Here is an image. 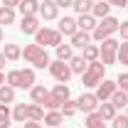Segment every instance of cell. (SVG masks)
Here are the masks:
<instances>
[{"instance_id": "cell-1", "label": "cell", "mask_w": 128, "mask_h": 128, "mask_svg": "<svg viewBox=\"0 0 128 128\" xmlns=\"http://www.w3.org/2000/svg\"><path fill=\"white\" fill-rule=\"evenodd\" d=\"M22 57H25V62H30L34 69H44V66H49V54L44 47H40V44H25V49H22Z\"/></svg>"}, {"instance_id": "cell-2", "label": "cell", "mask_w": 128, "mask_h": 128, "mask_svg": "<svg viewBox=\"0 0 128 128\" xmlns=\"http://www.w3.org/2000/svg\"><path fill=\"white\" fill-rule=\"evenodd\" d=\"M104 74H106V64L89 62L86 72L81 74V84H84V89H96V86L104 81Z\"/></svg>"}, {"instance_id": "cell-3", "label": "cell", "mask_w": 128, "mask_h": 128, "mask_svg": "<svg viewBox=\"0 0 128 128\" xmlns=\"http://www.w3.org/2000/svg\"><path fill=\"white\" fill-rule=\"evenodd\" d=\"M118 20L113 15H108V17H104V20H98L96 22V30L91 32V40H96V42H104V40H108V37H113L116 32H118Z\"/></svg>"}, {"instance_id": "cell-4", "label": "cell", "mask_w": 128, "mask_h": 128, "mask_svg": "<svg viewBox=\"0 0 128 128\" xmlns=\"http://www.w3.org/2000/svg\"><path fill=\"white\" fill-rule=\"evenodd\" d=\"M118 40H113V37H108V40H104L101 44H98V62L106 64V66H111L113 62H116V54H118Z\"/></svg>"}, {"instance_id": "cell-5", "label": "cell", "mask_w": 128, "mask_h": 128, "mask_svg": "<svg viewBox=\"0 0 128 128\" xmlns=\"http://www.w3.org/2000/svg\"><path fill=\"white\" fill-rule=\"evenodd\" d=\"M34 44H40V47H57V44H62V32L49 30V27H40L37 34H34Z\"/></svg>"}, {"instance_id": "cell-6", "label": "cell", "mask_w": 128, "mask_h": 128, "mask_svg": "<svg viewBox=\"0 0 128 128\" xmlns=\"http://www.w3.org/2000/svg\"><path fill=\"white\" fill-rule=\"evenodd\" d=\"M49 74L54 76V79L59 81V84H66V81L72 79V69H69V62H59V59H54V62H49Z\"/></svg>"}, {"instance_id": "cell-7", "label": "cell", "mask_w": 128, "mask_h": 128, "mask_svg": "<svg viewBox=\"0 0 128 128\" xmlns=\"http://www.w3.org/2000/svg\"><path fill=\"white\" fill-rule=\"evenodd\" d=\"M98 98H96V94L94 91H86V94H81L79 98H76V106H79V111H84V113H94L96 108H98Z\"/></svg>"}, {"instance_id": "cell-8", "label": "cell", "mask_w": 128, "mask_h": 128, "mask_svg": "<svg viewBox=\"0 0 128 128\" xmlns=\"http://www.w3.org/2000/svg\"><path fill=\"white\" fill-rule=\"evenodd\" d=\"M20 32L22 34H37V30L42 27L40 25V15H22V20H20Z\"/></svg>"}, {"instance_id": "cell-9", "label": "cell", "mask_w": 128, "mask_h": 128, "mask_svg": "<svg viewBox=\"0 0 128 128\" xmlns=\"http://www.w3.org/2000/svg\"><path fill=\"white\" fill-rule=\"evenodd\" d=\"M116 89H118V84H116V81H111V79H104L101 81V84H98V86H96V98H98V101H108V98H111L113 96V91H116Z\"/></svg>"}, {"instance_id": "cell-10", "label": "cell", "mask_w": 128, "mask_h": 128, "mask_svg": "<svg viewBox=\"0 0 128 128\" xmlns=\"http://www.w3.org/2000/svg\"><path fill=\"white\" fill-rule=\"evenodd\" d=\"M40 20H57V15H59V8H57V2L54 0H42L40 2Z\"/></svg>"}, {"instance_id": "cell-11", "label": "cell", "mask_w": 128, "mask_h": 128, "mask_svg": "<svg viewBox=\"0 0 128 128\" xmlns=\"http://www.w3.org/2000/svg\"><path fill=\"white\" fill-rule=\"evenodd\" d=\"M57 30L62 32V37H72V34L79 32V25H76L74 17H66V15H64L62 20H59V27H57Z\"/></svg>"}, {"instance_id": "cell-12", "label": "cell", "mask_w": 128, "mask_h": 128, "mask_svg": "<svg viewBox=\"0 0 128 128\" xmlns=\"http://www.w3.org/2000/svg\"><path fill=\"white\" fill-rule=\"evenodd\" d=\"M12 121H15V123L30 121V104H15V108H12Z\"/></svg>"}, {"instance_id": "cell-13", "label": "cell", "mask_w": 128, "mask_h": 128, "mask_svg": "<svg viewBox=\"0 0 128 128\" xmlns=\"http://www.w3.org/2000/svg\"><path fill=\"white\" fill-rule=\"evenodd\" d=\"M47 96H49V91L44 89V84H34V86L30 89V98H32V104H40V106H42Z\"/></svg>"}, {"instance_id": "cell-14", "label": "cell", "mask_w": 128, "mask_h": 128, "mask_svg": "<svg viewBox=\"0 0 128 128\" xmlns=\"http://www.w3.org/2000/svg\"><path fill=\"white\" fill-rule=\"evenodd\" d=\"M116 111H118V108L113 106L111 101H101V104H98V108H96V113H98V116H101L104 121H113Z\"/></svg>"}, {"instance_id": "cell-15", "label": "cell", "mask_w": 128, "mask_h": 128, "mask_svg": "<svg viewBox=\"0 0 128 128\" xmlns=\"http://www.w3.org/2000/svg\"><path fill=\"white\" fill-rule=\"evenodd\" d=\"M91 15H94L96 20L108 17V15H111V5H108L106 0H96V2H94V10H91Z\"/></svg>"}, {"instance_id": "cell-16", "label": "cell", "mask_w": 128, "mask_h": 128, "mask_svg": "<svg viewBox=\"0 0 128 128\" xmlns=\"http://www.w3.org/2000/svg\"><path fill=\"white\" fill-rule=\"evenodd\" d=\"M2 54H5L8 62H17V59H22V49H20V44H15V42H8L5 49H2Z\"/></svg>"}, {"instance_id": "cell-17", "label": "cell", "mask_w": 128, "mask_h": 128, "mask_svg": "<svg viewBox=\"0 0 128 128\" xmlns=\"http://www.w3.org/2000/svg\"><path fill=\"white\" fill-rule=\"evenodd\" d=\"M86 66H89V62H86L81 54H74V57L69 59V69H72V74H84Z\"/></svg>"}, {"instance_id": "cell-18", "label": "cell", "mask_w": 128, "mask_h": 128, "mask_svg": "<svg viewBox=\"0 0 128 128\" xmlns=\"http://www.w3.org/2000/svg\"><path fill=\"white\" fill-rule=\"evenodd\" d=\"M76 25H79L81 32H89V34H91V32L96 30V17H94V15H79Z\"/></svg>"}, {"instance_id": "cell-19", "label": "cell", "mask_w": 128, "mask_h": 128, "mask_svg": "<svg viewBox=\"0 0 128 128\" xmlns=\"http://www.w3.org/2000/svg\"><path fill=\"white\" fill-rule=\"evenodd\" d=\"M20 79H22L20 89H27V91L37 84V81H34V69H30V66H27V69H20Z\"/></svg>"}, {"instance_id": "cell-20", "label": "cell", "mask_w": 128, "mask_h": 128, "mask_svg": "<svg viewBox=\"0 0 128 128\" xmlns=\"http://www.w3.org/2000/svg\"><path fill=\"white\" fill-rule=\"evenodd\" d=\"M20 12L22 15H37L40 12V0H20Z\"/></svg>"}, {"instance_id": "cell-21", "label": "cell", "mask_w": 128, "mask_h": 128, "mask_svg": "<svg viewBox=\"0 0 128 128\" xmlns=\"http://www.w3.org/2000/svg\"><path fill=\"white\" fill-rule=\"evenodd\" d=\"M86 44H91V34L89 32H76V34H72V47H76V49H84Z\"/></svg>"}, {"instance_id": "cell-22", "label": "cell", "mask_w": 128, "mask_h": 128, "mask_svg": "<svg viewBox=\"0 0 128 128\" xmlns=\"http://www.w3.org/2000/svg\"><path fill=\"white\" fill-rule=\"evenodd\" d=\"M57 59H59V62H69V59H72V57H74V47H72V44H57Z\"/></svg>"}, {"instance_id": "cell-23", "label": "cell", "mask_w": 128, "mask_h": 128, "mask_svg": "<svg viewBox=\"0 0 128 128\" xmlns=\"http://www.w3.org/2000/svg\"><path fill=\"white\" fill-rule=\"evenodd\" d=\"M74 12H79V15H91V10H94V0H74Z\"/></svg>"}, {"instance_id": "cell-24", "label": "cell", "mask_w": 128, "mask_h": 128, "mask_svg": "<svg viewBox=\"0 0 128 128\" xmlns=\"http://www.w3.org/2000/svg\"><path fill=\"white\" fill-rule=\"evenodd\" d=\"M84 128H106V121L98 116V113H86V121H84Z\"/></svg>"}, {"instance_id": "cell-25", "label": "cell", "mask_w": 128, "mask_h": 128, "mask_svg": "<svg viewBox=\"0 0 128 128\" xmlns=\"http://www.w3.org/2000/svg\"><path fill=\"white\" fill-rule=\"evenodd\" d=\"M44 123H47L49 128L62 126V123H64V116H62V111H47V113H44Z\"/></svg>"}, {"instance_id": "cell-26", "label": "cell", "mask_w": 128, "mask_h": 128, "mask_svg": "<svg viewBox=\"0 0 128 128\" xmlns=\"http://www.w3.org/2000/svg\"><path fill=\"white\" fill-rule=\"evenodd\" d=\"M59 111H62L64 118H72V116H76V113H79V106H76V101H74V98H66V101L62 104V108H59Z\"/></svg>"}, {"instance_id": "cell-27", "label": "cell", "mask_w": 128, "mask_h": 128, "mask_svg": "<svg viewBox=\"0 0 128 128\" xmlns=\"http://www.w3.org/2000/svg\"><path fill=\"white\" fill-rule=\"evenodd\" d=\"M108 101H111L116 108H126V106H128V94H126V91H121V89H116Z\"/></svg>"}, {"instance_id": "cell-28", "label": "cell", "mask_w": 128, "mask_h": 128, "mask_svg": "<svg viewBox=\"0 0 128 128\" xmlns=\"http://www.w3.org/2000/svg\"><path fill=\"white\" fill-rule=\"evenodd\" d=\"M15 22V10L12 8H5V5H0V27H5V25H12Z\"/></svg>"}, {"instance_id": "cell-29", "label": "cell", "mask_w": 128, "mask_h": 128, "mask_svg": "<svg viewBox=\"0 0 128 128\" xmlns=\"http://www.w3.org/2000/svg\"><path fill=\"white\" fill-rule=\"evenodd\" d=\"M81 57L86 62H98V44H86L81 49Z\"/></svg>"}, {"instance_id": "cell-30", "label": "cell", "mask_w": 128, "mask_h": 128, "mask_svg": "<svg viewBox=\"0 0 128 128\" xmlns=\"http://www.w3.org/2000/svg\"><path fill=\"white\" fill-rule=\"evenodd\" d=\"M12 101H15V89L2 84L0 86V104H12Z\"/></svg>"}, {"instance_id": "cell-31", "label": "cell", "mask_w": 128, "mask_h": 128, "mask_svg": "<svg viewBox=\"0 0 128 128\" xmlns=\"http://www.w3.org/2000/svg\"><path fill=\"white\" fill-rule=\"evenodd\" d=\"M5 84H8V86H12V89H20V84H22V79H20V69L8 72V74H5Z\"/></svg>"}, {"instance_id": "cell-32", "label": "cell", "mask_w": 128, "mask_h": 128, "mask_svg": "<svg viewBox=\"0 0 128 128\" xmlns=\"http://www.w3.org/2000/svg\"><path fill=\"white\" fill-rule=\"evenodd\" d=\"M52 96H57V98L64 104V101L69 98V84H57V86L52 89Z\"/></svg>"}, {"instance_id": "cell-33", "label": "cell", "mask_w": 128, "mask_h": 128, "mask_svg": "<svg viewBox=\"0 0 128 128\" xmlns=\"http://www.w3.org/2000/svg\"><path fill=\"white\" fill-rule=\"evenodd\" d=\"M42 108H47V111H59V108H62V101H59L57 96H52V91H49V96L44 98V104H42Z\"/></svg>"}, {"instance_id": "cell-34", "label": "cell", "mask_w": 128, "mask_h": 128, "mask_svg": "<svg viewBox=\"0 0 128 128\" xmlns=\"http://www.w3.org/2000/svg\"><path fill=\"white\" fill-rule=\"evenodd\" d=\"M30 121H44V108L40 104H30Z\"/></svg>"}, {"instance_id": "cell-35", "label": "cell", "mask_w": 128, "mask_h": 128, "mask_svg": "<svg viewBox=\"0 0 128 128\" xmlns=\"http://www.w3.org/2000/svg\"><path fill=\"white\" fill-rule=\"evenodd\" d=\"M116 62H118V64H128V42H121V44H118Z\"/></svg>"}, {"instance_id": "cell-36", "label": "cell", "mask_w": 128, "mask_h": 128, "mask_svg": "<svg viewBox=\"0 0 128 128\" xmlns=\"http://www.w3.org/2000/svg\"><path fill=\"white\" fill-rule=\"evenodd\" d=\"M111 128H128V116L123 113V116H113V121H111Z\"/></svg>"}, {"instance_id": "cell-37", "label": "cell", "mask_w": 128, "mask_h": 128, "mask_svg": "<svg viewBox=\"0 0 128 128\" xmlns=\"http://www.w3.org/2000/svg\"><path fill=\"white\" fill-rule=\"evenodd\" d=\"M116 84H118V89H121V91H126V94H128V74H126V72L116 79Z\"/></svg>"}, {"instance_id": "cell-38", "label": "cell", "mask_w": 128, "mask_h": 128, "mask_svg": "<svg viewBox=\"0 0 128 128\" xmlns=\"http://www.w3.org/2000/svg\"><path fill=\"white\" fill-rule=\"evenodd\" d=\"M0 118H5V121H12V111L8 108V104H0Z\"/></svg>"}, {"instance_id": "cell-39", "label": "cell", "mask_w": 128, "mask_h": 128, "mask_svg": "<svg viewBox=\"0 0 128 128\" xmlns=\"http://www.w3.org/2000/svg\"><path fill=\"white\" fill-rule=\"evenodd\" d=\"M118 34L123 37V42H128V22H121L118 25Z\"/></svg>"}, {"instance_id": "cell-40", "label": "cell", "mask_w": 128, "mask_h": 128, "mask_svg": "<svg viewBox=\"0 0 128 128\" xmlns=\"http://www.w3.org/2000/svg\"><path fill=\"white\" fill-rule=\"evenodd\" d=\"M106 2H108L111 8H126L128 5V0H106Z\"/></svg>"}, {"instance_id": "cell-41", "label": "cell", "mask_w": 128, "mask_h": 128, "mask_svg": "<svg viewBox=\"0 0 128 128\" xmlns=\"http://www.w3.org/2000/svg\"><path fill=\"white\" fill-rule=\"evenodd\" d=\"M22 128H44V126H42L40 121H25V123H22Z\"/></svg>"}, {"instance_id": "cell-42", "label": "cell", "mask_w": 128, "mask_h": 128, "mask_svg": "<svg viewBox=\"0 0 128 128\" xmlns=\"http://www.w3.org/2000/svg\"><path fill=\"white\" fill-rule=\"evenodd\" d=\"M57 2V8H72L74 5V0H54Z\"/></svg>"}, {"instance_id": "cell-43", "label": "cell", "mask_w": 128, "mask_h": 128, "mask_svg": "<svg viewBox=\"0 0 128 128\" xmlns=\"http://www.w3.org/2000/svg\"><path fill=\"white\" fill-rule=\"evenodd\" d=\"M2 5H5V8H12V10H15L17 5H20V0H2Z\"/></svg>"}, {"instance_id": "cell-44", "label": "cell", "mask_w": 128, "mask_h": 128, "mask_svg": "<svg viewBox=\"0 0 128 128\" xmlns=\"http://www.w3.org/2000/svg\"><path fill=\"white\" fill-rule=\"evenodd\" d=\"M5 64H8V59H5V54H2V52H0V72H2V69H5Z\"/></svg>"}, {"instance_id": "cell-45", "label": "cell", "mask_w": 128, "mask_h": 128, "mask_svg": "<svg viewBox=\"0 0 128 128\" xmlns=\"http://www.w3.org/2000/svg\"><path fill=\"white\" fill-rule=\"evenodd\" d=\"M0 128H10V121H5V118H0Z\"/></svg>"}, {"instance_id": "cell-46", "label": "cell", "mask_w": 128, "mask_h": 128, "mask_svg": "<svg viewBox=\"0 0 128 128\" xmlns=\"http://www.w3.org/2000/svg\"><path fill=\"white\" fill-rule=\"evenodd\" d=\"M2 84H5V74L0 72V86H2Z\"/></svg>"}, {"instance_id": "cell-47", "label": "cell", "mask_w": 128, "mask_h": 128, "mask_svg": "<svg viewBox=\"0 0 128 128\" xmlns=\"http://www.w3.org/2000/svg\"><path fill=\"white\" fill-rule=\"evenodd\" d=\"M0 42H2V27H0Z\"/></svg>"}, {"instance_id": "cell-48", "label": "cell", "mask_w": 128, "mask_h": 128, "mask_svg": "<svg viewBox=\"0 0 128 128\" xmlns=\"http://www.w3.org/2000/svg\"><path fill=\"white\" fill-rule=\"evenodd\" d=\"M126 116H128V106H126Z\"/></svg>"}, {"instance_id": "cell-49", "label": "cell", "mask_w": 128, "mask_h": 128, "mask_svg": "<svg viewBox=\"0 0 128 128\" xmlns=\"http://www.w3.org/2000/svg\"><path fill=\"white\" fill-rule=\"evenodd\" d=\"M57 128H62V126H57Z\"/></svg>"}, {"instance_id": "cell-50", "label": "cell", "mask_w": 128, "mask_h": 128, "mask_svg": "<svg viewBox=\"0 0 128 128\" xmlns=\"http://www.w3.org/2000/svg\"><path fill=\"white\" fill-rule=\"evenodd\" d=\"M126 10H128V5H126Z\"/></svg>"}, {"instance_id": "cell-51", "label": "cell", "mask_w": 128, "mask_h": 128, "mask_svg": "<svg viewBox=\"0 0 128 128\" xmlns=\"http://www.w3.org/2000/svg\"><path fill=\"white\" fill-rule=\"evenodd\" d=\"M94 2H96V0H94Z\"/></svg>"}]
</instances>
